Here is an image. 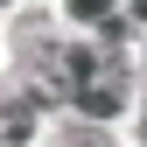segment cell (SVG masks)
I'll return each mask as SVG.
<instances>
[{"label":"cell","instance_id":"cell-2","mask_svg":"<svg viewBox=\"0 0 147 147\" xmlns=\"http://www.w3.org/2000/svg\"><path fill=\"white\" fill-rule=\"evenodd\" d=\"M35 140V98H7L0 105V147H28Z\"/></svg>","mask_w":147,"mask_h":147},{"label":"cell","instance_id":"cell-1","mask_svg":"<svg viewBox=\"0 0 147 147\" xmlns=\"http://www.w3.org/2000/svg\"><path fill=\"white\" fill-rule=\"evenodd\" d=\"M63 63V84H70V105L84 119H112L126 105V63L112 49H56Z\"/></svg>","mask_w":147,"mask_h":147},{"label":"cell","instance_id":"cell-3","mask_svg":"<svg viewBox=\"0 0 147 147\" xmlns=\"http://www.w3.org/2000/svg\"><path fill=\"white\" fill-rule=\"evenodd\" d=\"M77 21H112V0H70Z\"/></svg>","mask_w":147,"mask_h":147},{"label":"cell","instance_id":"cell-4","mask_svg":"<svg viewBox=\"0 0 147 147\" xmlns=\"http://www.w3.org/2000/svg\"><path fill=\"white\" fill-rule=\"evenodd\" d=\"M63 147H98V140H63Z\"/></svg>","mask_w":147,"mask_h":147}]
</instances>
